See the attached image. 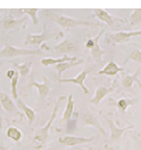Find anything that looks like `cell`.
I'll return each mask as SVG.
<instances>
[{
    "label": "cell",
    "mask_w": 141,
    "mask_h": 150,
    "mask_svg": "<svg viewBox=\"0 0 141 150\" xmlns=\"http://www.w3.org/2000/svg\"><path fill=\"white\" fill-rule=\"evenodd\" d=\"M66 98H67L66 96H60L58 98V101H56V103L54 106V109L52 112V115H50V118L47 121V124L44 125L43 127L38 129L35 132V134H34V144H36L37 148H42V146H44L47 144L48 138H49V131H50V127H52V125H53V122H54V120H55V118L58 115L59 107L61 106V102L63 101V100H66Z\"/></svg>",
    "instance_id": "6da1fadb"
},
{
    "label": "cell",
    "mask_w": 141,
    "mask_h": 150,
    "mask_svg": "<svg viewBox=\"0 0 141 150\" xmlns=\"http://www.w3.org/2000/svg\"><path fill=\"white\" fill-rule=\"evenodd\" d=\"M58 36H62L61 31H56L53 29H48L47 24H43V30L40 34H27L24 39V45L25 46H38V45H43L47 41H50L55 39Z\"/></svg>",
    "instance_id": "7a4b0ae2"
},
{
    "label": "cell",
    "mask_w": 141,
    "mask_h": 150,
    "mask_svg": "<svg viewBox=\"0 0 141 150\" xmlns=\"http://www.w3.org/2000/svg\"><path fill=\"white\" fill-rule=\"evenodd\" d=\"M47 17L50 21H53L54 23H56L59 27H61L62 29H66V30H69V29L76 28V27L92 25V23H90V22L81 21V19H75V18H72V17H68L65 15H59V13H49V15H47Z\"/></svg>",
    "instance_id": "3957f363"
},
{
    "label": "cell",
    "mask_w": 141,
    "mask_h": 150,
    "mask_svg": "<svg viewBox=\"0 0 141 150\" xmlns=\"http://www.w3.org/2000/svg\"><path fill=\"white\" fill-rule=\"evenodd\" d=\"M43 54L42 49H24L17 48L10 43H5V46L0 49V58H16L23 55H40Z\"/></svg>",
    "instance_id": "277c9868"
},
{
    "label": "cell",
    "mask_w": 141,
    "mask_h": 150,
    "mask_svg": "<svg viewBox=\"0 0 141 150\" xmlns=\"http://www.w3.org/2000/svg\"><path fill=\"white\" fill-rule=\"evenodd\" d=\"M135 36H141V30H134V31H117L109 34L104 37V41L108 45H123L129 42L130 39Z\"/></svg>",
    "instance_id": "5b68a950"
},
{
    "label": "cell",
    "mask_w": 141,
    "mask_h": 150,
    "mask_svg": "<svg viewBox=\"0 0 141 150\" xmlns=\"http://www.w3.org/2000/svg\"><path fill=\"white\" fill-rule=\"evenodd\" d=\"M30 86H35V88L37 89L38 91V106H43L44 102H46V100L47 97L49 96L50 94V84L48 82V79L46 77H43V83H38L35 81L34 76L31 74V77H30Z\"/></svg>",
    "instance_id": "8992f818"
},
{
    "label": "cell",
    "mask_w": 141,
    "mask_h": 150,
    "mask_svg": "<svg viewBox=\"0 0 141 150\" xmlns=\"http://www.w3.org/2000/svg\"><path fill=\"white\" fill-rule=\"evenodd\" d=\"M28 21V17H23L20 19H16L11 15H7L4 19L0 21V29L8 31V30H19L20 28L25 27V23Z\"/></svg>",
    "instance_id": "52a82bcc"
},
{
    "label": "cell",
    "mask_w": 141,
    "mask_h": 150,
    "mask_svg": "<svg viewBox=\"0 0 141 150\" xmlns=\"http://www.w3.org/2000/svg\"><path fill=\"white\" fill-rule=\"evenodd\" d=\"M80 120H81V124L85 125V126H93L95 129H97L102 134L107 137V131L104 130V127L102 126V124L99 121V119L97 118V115H95L91 110H85L83 112V114L80 117Z\"/></svg>",
    "instance_id": "ba28073f"
},
{
    "label": "cell",
    "mask_w": 141,
    "mask_h": 150,
    "mask_svg": "<svg viewBox=\"0 0 141 150\" xmlns=\"http://www.w3.org/2000/svg\"><path fill=\"white\" fill-rule=\"evenodd\" d=\"M96 138L95 136L91 137H80V136H63V137H59V143L67 145V146H75V145H81V144H86V143H91L93 139Z\"/></svg>",
    "instance_id": "9c48e42d"
},
{
    "label": "cell",
    "mask_w": 141,
    "mask_h": 150,
    "mask_svg": "<svg viewBox=\"0 0 141 150\" xmlns=\"http://www.w3.org/2000/svg\"><path fill=\"white\" fill-rule=\"evenodd\" d=\"M107 125H108V127L110 130V136H109V143H115V142H119L121 138H122V136L123 133L127 131V130H130L133 129V125H129V126H127V127H119L116 124H115L111 119L107 118Z\"/></svg>",
    "instance_id": "30bf717a"
},
{
    "label": "cell",
    "mask_w": 141,
    "mask_h": 150,
    "mask_svg": "<svg viewBox=\"0 0 141 150\" xmlns=\"http://www.w3.org/2000/svg\"><path fill=\"white\" fill-rule=\"evenodd\" d=\"M54 52L58 53V54H61V55H68L69 53H74L78 51V47H76V43L75 41H73L72 39H65L62 40L60 43L55 45L53 47Z\"/></svg>",
    "instance_id": "8fae6325"
},
{
    "label": "cell",
    "mask_w": 141,
    "mask_h": 150,
    "mask_svg": "<svg viewBox=\"0 0 141 150\" xmlns=\"http://www.w3.org/2000/svg\"><path fill=\"white\" fill-rule=\"evenodd\" d=\"M116 85H117V81L115 79V81H112L111 85H109V86H97V89L95 91V96L91 98V103L92 105H99L100 101L105 96H108L110 93L115 91V89H116Z\"/></svg>",
    "instance_id": "7c38bea8"
},
{
    "label": "cell",
    "mask_w": 141,
    "mask_h": 150,
    "mask_svg": "<svg viewBox=\"0 0 141 150\" xmlns=\"http://www.w3.org/2000/svg\"><path fill=\"white\" fill-rule=\"evenodd\" d=\"M0 105H1V107L7 112V113L15 115V117H20V113H19L15 101H13V98L11 96H8L6 93L0 91Z\"/></svg>",
    "instance_id": "4fadbf2b"
},
{
    "label": "cell",
    "mask_w": 141,
    "mask_h": 150,
    "mask_svg": "<svg viewBox=\"0 0 141 150\" xmlns=\"http://www.w3.org/2000/svg\"><path fill=\"white\" fill-rule=\"evenodd\" d=\"M87 74H88V70H83L78 76L76 77H74V78H58V81H59V83H73V84H78L80 88L83 89V93L85 94V95H88V89L85 86V84H84V82H85V79H86V77H87Z\"/></svg>",
    "instance_id": "5bb4252c"
},
{
    "label": "cell",
    "mask_w": 141,
    "mask_h": 150,
    "mask_svg": "<svg viewBox=\"0 0 141 150\" xmlns=\"http://www.w3.org/2000/svg\"><path fill=\"white\" fill-rule=\"evenodd\" d=\"M92 17H95V18L102 21V22H104L105 24H108V25H114V24L116 23V22H119V23H123L122 19H120V18H117V17L111 16L108 11H105V10H103V8H95V10H93V15H92Z\"/></svg>",
    "instance_id": "9a60e30c"
},
{
    "label": "cell",
    "mask_w": 141,
    "mask_h": 150,
    "mask_svg": "<svg viewBox=\"0 0 141 150\" xmlns=\"http://www.w3.org/2000/svg\"><path fill=\"white\" fill-rule=\"evenodd\" d=\"M123 71H124L123 66H119L114 60H110L103 69L98 71V74L99 76H116L117 73L123 72Z\"/></svg>",
    "instance_id": "2e32d148"
},
{
    "label": "cell",
    "mask_w": 141,
    "mask_h": 150,
    "mask_svg": "<svg viewBox=\"0 0 141 150\" xmlns=\"http://www.w3.org/2000/svg\"><path fill=\"white\" fill-rule=\"evenodd\" d=\"M140 73H141V70L137 69L134 74H129V73L124 74V76L122 77V79H121V84H122L123 88H124V89H132V86H133L134 83H137L139 86L141 88V82H140V79L137 78Z\"/></svg>",
    "instance_id": "e0dca14e"
},
{
    "label": "cell",
    "mask_w": 141,
    "mask_h": 150,
    "mask_svg": "<svg viewBox=\"0 0 141 150\" xmlns=\"http://www.w3.org/2000/svg\"><path fill=\"white\" fill-rule=\"evenodd\" d=\"M67 105H66V108L63 110V114H62V121L65 124H69L72 117H73V113H74V100H73V95H69L67 98Z\"/></svg>",
    "instance_id": "ac0fdd59"
},
{
    "label": "cell",
    "mask_w": 141,
    "mask_h": 150,
    "mask_svg": "<svg viewBox=\"0 0 141 150\" xmlns=\"http://www.w3.org/2000/svg\"><path fill=\"white\" fill-rule=\"evenodd\" d=\"M83 62H84V59H76L74 61H66V62H60V64H56L55 65V70L59 73V77L58 78H61V74L65 72V71H67V70L76 66V65H81Z\"/></svg>",
    "instance_id": "d6986e66"
},
{
    "label": "cell",
    "mask_w": 141,
    "mask_h": 150,
    "mask_svg": "<svg viewBox=\"0 0 141 150\" xmlns=\"http://www.w3.org/2000/svg\"><path fill=\"white\" fill-rule=\"evenodd\" d=\"M16 106H17V108H19L20 110L24 112L25 117H27V119H28V124L29 125H32L34 121H35V117H36L35 110L31 107L27 106L23 101H20V100H17V101H16Z\"/></svg>",
    "instance_id": "ffe728a7"
},
{
    "label": "cell",
    "mask_w": 141,
    "mask_h": 150,
    "mask_svg": "<svg viewBox=\"0 0 141 150\" xmlns=\"http://www.w3.org/2000/svg\"><path fill=\"white\" fill-rule=\"evenodd\" d=\"M78 58L76 57H69V55H62L60 59H54V58H43L41 60V64L43 66H50V65H56L60 62H66V61H74Z\"/></svg>",
    "instance_id": "44dd1931"
},
{
    "label": "cell",
    "mask_w": 141,
    "mask_h": 150,
    "mask_svg": "<svg viewBox=\"0 0 141 150\" xmlns=\"http://www.w3.org/2000/svg\"><path fill=\"white\" fill-rule=\"evenodd\" d=\"M90 51H91V57H92V59L95 60L96 64H98V65H102V64H103L104 51L100 48V46H99V41H97V42L92 46V48L90 49Z\"/></svg>",
    "instance_id": "7402d4cb"
},
{
    "label": "cell",
    "mask_w": 141,
    "mask_h": 150,
    "mask_svg": "<svg viewBox=\"0 0 141 150\" xmlns=\"http://www.w3.org/2000/svg\"><path fill=\"white\" fill-rule=\"evenodd\" d=\"M6 136H7V138H10L12 142H15V143H19L23 138L22 131L18 127H15V126H10L6 130Z\"/></svg>",
    "instance_id": "603a6c76"
},
{
    "label": "cell",
    "mask_w": 141,
    "mask_h": 150,
    "mask_svg": "<svg viewBox=\"0 0 141 150\" xmlns=\"http://www.w3.org/2000/svg\"><path fill=\"white\" fill-rule=\"evenodd\" d=\"M32 65H34V61H32V60H28V61H25L24 64H22V65L17 64V62L15 64V66L18 69V73H19V76H20L23 79H24V78L27 77L28 74L30 73Z\"/></svg>",
    "instance_id": "cb8c5ba5"
},
{
    "label": "cell",
    "mask_w": 141,
    "mask_h": 150,
    "mask_svg": "<svg viewBox=\"0 0 141 150\" xmlns=\"http://www.w3.org/2000/svg\"><path fill=\"white\" fill-rule=\"evenodd\" d=\"M20 13H25V15H28L31 21H32V24L35 27L38 25V17H37V13H38V11H40V8H37V7H34V8H20L18 10Z\"/></svg>",
    "instance_id": "d4e9b609"
},
{
    "label": "cell",
    "mask_w": 141,
    "mask_h": 150,
    "mask_svg": "<svg viewBox=\"0 0 141 150\" xmlns=\"http://www.w3.org/2000/svg\"><path fill=\"white\" fill-rule=\"evenodd\" d=\"M141 24V8L133 10L132 15L129 17V28H134Z\"/></svg>",
    "instance_id": "484cf974"
},
{
    "label": "cell",
    "mask_w": 141,
    "mask_h": 150,
    "mask_svg": "<svg viewBox=\"0 0 141 150\" xmlns=\"http://www.w3.org/2000/svg\"><path fill=\"white\" fill-rule=\"evenodd\" d=\"M134 102L135 101L133 98H121V100H119L116 103H115V106L117 107V109H120L122 112H126L128 107H130V106L134 105Z\"/></svg>",
    "instance_id": "4316f807"
},
{
    "label": "cell",
    "mask_w": 141,
    "mask_h": 150,
    "mask_svg": "<svg viewBox=\"0 0 141 150\" xmlns=\"http://www.w3.org/2000/svg\"><path fill=\"white\" fill-rule=\"evenodd\" d=\"M18 81H19V73L16 72L15 77L11 79V94H12V98H13L15 101H17V100H18V91H17Z\"/></svg>",
    "instance_id": "83f0119b"
},
{
    "label": "cell",
    "mask_w": 141,
    "mask_h": 150,
    "mask_svg": "<svg viewBox=\"0 0 141 150\" xmlns=\"http://www.w3.org/2000/svg\"><path fill=\"white\" fill-rule=\"evenodd\" d=\"M128 60H133L135 62H140L141 64V49H133L129 53V55L127 57V59L124 60V62H127Z\"/></svg>",
    "instance_id": "f1b7e54d"
},
{
    "label": "cell",
    "mask_w": 141,
    "mask_h": 150,
    "mask_svg": "<svg viewBox=\"0 0 141 150\" xmlns=\"http://www.w3.org/2000/svg\"><path fill=\"white\" fill-rule=\"evenodd\" d=\"M103 34H104V29H102L100 31H99V34L96 36V37H93V39H88L87 41H86V43H85V47L87 48V49H91L92 48V46L97 42V41H99L100 40V37L103 36Z\"/></svg>",
    "instance_id": "f546056e"
},
{
    "label": "cell",
    "mask_w": 141,
    "mask_h": 150,
    "mask_svg": "<svg viewBox=\"0 0 141 150\" xmlns=\"http://www.w3.org/2000/svg\"><path fill=\"white\" fill-rule=\"evenodd\" d=\"M15 74H16V71L15 70H7V72H6V76H7V78L10 81L15 77Z\"/></svg>",
    "instance_id": "4dcf8cb0"
},
{
    "label": "cell",
    "mask_w": 141,
    "mask_h": 150,
    "mask_svg": "<svg viewBox=\"0 0 141 150\" xmlns=\"http://www.w3.org/2000/svg\"><path fill=\"white\" fill-rule=\"evenodd\" d=\"M3 125H4V122H3V115H1V112H0V131L3 130Z\"/></svg>",
    "instance_id": "1f68e13d"
},
{
    "label": "cell",
    "mask_w": 141,
    "mask_h": 150,
    "mask_svg": "<svg viewBox=\"0 0 141 150\" xmlns=\"http://www.w3.org/2000/svg\"><path fill=\"white\" fill-rule=\"evenodd\" d=\"M0 150H10L7 146H5L4 144H1V143H0Z\"/></svg>",
    "instance_id": "d6a6232c"
},
{
    "label": "cell",
    "mask_w": 141,
    "mask_h": 150,
    "mask_svg": "<svg viewBox=\"0 0 141 150\" xmlns=\"http://www.w3.org/2000/svg\"><path fill=\"white\" fill-rule=\"evenodd\" d=\"M122 150H132V149H130V146H129V145H126V146H124Z\"/></svg>",
    "instance_id": "836d02e7"
},
{
    "label": "cell",
    "mask_w": 141,
    "mask_h": 150,
    "mask_svg": "<svg viewBox=\"0 0 141 150\" xmlns=\"http://www.w3.org/2000/svg\"><path fill=\"white\" fill-rule=\"evenodd\" d=\"M73 150H88V149H86V148H75Z\"/></svg>",
    "instance_id": "e575fe53"
},
{
    "label": "cell",
    "mask_w": 141,
    "mask_h": 150,
    "mask_svg": "<svg viewBox=\"0 0 141 150\" xmlns=\"http://www.w3.org/2000/svg\"><path fill=\"white\" fill-rule=\"evenodd\" d=\"M108 150H116V149H114V148H110V149H108Z\"/></svg>",
    "instance_id": "d590c367"
},
{
    "label": "cell",
    "mask_w": 141,
    "mask_h": 150,
    "mask_svg": "<svg viewBox=\"0 0 141 150\" xmlns=\"http://www.w3.org/2000/svg\"><path fill=\"white\" fill-rule=\"evenodd\" d=\"M1 65H3V62H1V61H0V67H1Z\"/></svg>",
    "instance_id": "8d00e7d4"
}]
</instances>
